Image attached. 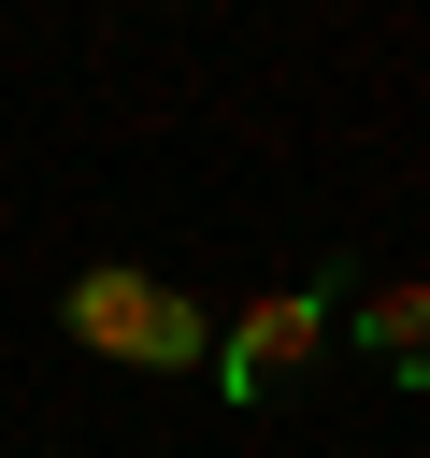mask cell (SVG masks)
<instances>
[{
    "label": "cell",
    "mask_w": 430,
    "mask_h": 458,
    "mask_svg": "<svg viewBox=\"0 0 430 458\" xmlns=\"http://www.w3.org/2000/svg\"><path fill=\"white\" fill-rule=\"evenodd\" d=\"M344 329V272H301V286H272V301H244L229 329H215V401H272V386H301L315 372V344Z\"/></svg>",
    "instance_id": "obj_2"
},
{
    "label": "cell",
    "mask_w": 430,
    "mask_h": 458,
    "mask_svg": "<svg viewBox=\"0 0 430 458\" xmlns=\"http://www.w3.org/2000/svg\"><path fill=\"white\" fill-rule=\"evenodd\" d=\"M344 344H373L387 386H430V272H373V286H344Z\"/></svg>",
    "instance_id": "obj_3"
},
{
    "label": "cell",
    "mask_w": 430,
    "mask_h": 458,
    "mask_svg": "<svg viewBox=\"0 0 430 458\" xmlns=\"http://www.w3.org/2000/svg\"><path fill=\"white\" fill-rule=\"evenodd\" d=\"M57 329H72L86 358H115V372H201V358H215V315H201L186 286H158V272H129V258H100V272H72V301H57Z\"/></svg>",
    "instance_id": "obj_1"
}]
</instances>
